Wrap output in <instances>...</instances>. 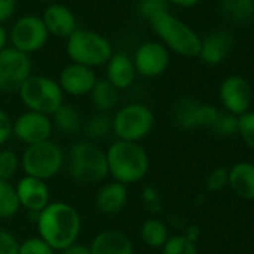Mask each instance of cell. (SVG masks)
I'll use <instances>...</instances> for the list:
<instances>
[{
    "mask_svg": "<svg viewBox=\"0 0 254 254\" xmlns=\"http://www.w3.org/2000/svg\"><path fill=\"white\" fill-rule=\"evenodd\" d=\"M229 186V171L226 168H215L206 178V190L217 193Z\"/></svg>",
    "mask_w": 254,
    "mask_h": 254,
    "instance_id": "34",
    "label": "cell"
},
{
    "mask_svg": "<svg viewBox=\"0 0 254 254\" xmlns=\"http://www.w3.org/2000/svg\"><path fill=\"white\" fill-rule=\"evenodd\" d=\"M39 238L54 251L75 244L81 233V215L66 202H50L36 218Z\"/></svg>",
    "mask_w": 254,
    "mask_h": 254,
    "instance_id": "1",
    "label": "cell"
},
{
    "mask_svg": "<svg viewBox=\"0 0 254 254\" xmlns=\"http://www.w3.org/2000/svg\"><path fill=\"white\" fill-rule=\"evenodd\" d=\"M153 32L160 39L168 51H172L181 57L193 59L199 56L202 39L200 36L180 18L171 12H162L148 20Z\"/></svg>",
    "mask_w": 254,
    "mask_h": 254,
    "instance_id": "3",
    "label": "cell"
},
{
    "mask_svg": "<svg viewBox=\"0 0 254 254\" xmlns=\"http://www.w3.org/2000/svg\"><path fill=\"white\" fill-rule=\"evenodd\" d=\"M8 35H9V42L12 44V48L27 56L41 51L50 39V33L42 18L38 15L20 17L12 24Z\"/></svg>",
    "mask_w": 254,
    "mask_h": 254,
    "instance_id": "9",
    "label": "cell"
},
{
    "mask_svg": "<svg viewBox=\"0 0 254 254\" xmlns=\"http://www.w3.org/2000/svg\"><path fill=\"white\" fill-rule=\"evenodd\" d=\"M90 99L93 106L99 111V112H109L112 111L120 100V94L118 90L106 79H97V82L94 84L93 90L90 91Z\"/></svg>",
    "mask_w": 254,
    "mask_h": 254,
    "instance_id": "23",
    "label": "cell"
},
{
    "mask_svg": "<svg viewBox=\"0 0 254 254\" xmlns=\"http://www.w3.org/2000/svg\"><path fill=\"white\" fill-rule=\"evenodd\" d=\"M229 186L236 196L254 200V165L241 162L232 166L229 169Z\"/></svg>",
    "mask_w": 254,
    "mask_h": 254,
    "instance_id": "22",
    "label": "cell"
},
{
    "mask_svg": "<svg viewBox=\"0 0 254 254\" xmlns=\"http://www.w3.org/2000/svg\"><path fill=\"white\" fill-rule=\"evenodd\" d=\"M132 60L136 73L145 78H157L169 67L171 54L163 44L157 41H148L138 47Z\"/></svg>",
    "mask_w": 254,
    "mask_h": 254,
    "instance_id": "11",
    "label": "cell"
},
{
    "mask_svg": "<svg viewBox=\"0 0 254 254\" xmlns=\"http://www.w3.org/2000/svg\"><path fill=\"white\" fill-rule=\"evenodd\" d=\"M57 82L63 93L70 96H85L90 94L97 82V75L91 67L70 63L60 72Z\"/></svg>",
    "mask_w": 254,
    "mask_h": 254,
    "instance_id": "15",
    "label": "cell"
},
{
    "mask_svg": "<svg viewBox=\"0 0 254 254\" xmlns=\"http://www.w3.org/2000/svg\"><path fill=\"white\" fill-rule=\"evenodd\" d=\"M162 250L163 254H197V247L194 241L186 235L169 236Z\"/></svg>",
    "mask_w": 254,
    "mask_h": 254,
    "instance_id": "29",
    "label": "cell"
},
{
    "mask_svg": "<svg viewBox=\"0 0 254 254\" xmlns=\"http://www.w3.org/2000/svg\"><path fill=\"white\" fill-rule=\"evenodd\" d=\"M8 41H9L8 30L5 29V26L2 23H0V51L8 47Z\"/></svg>",
    "mask_w": 254,
    "mask_h": 254,
    "instance_id": "40",
    "label": "cell"
},
{
    "mask_svg": "<svg viewBox=\"0 0 254 254\" xmlns=\"http://www.w3.org/2000/svg\"><path fill=\"white\" fill-rule=\"evenodd\" d=\"M32 75V60L27 54L6 47L0 51V91L14 93Z\"/></svg>",
    "mask_w": 254,
    "mask_h": 254,
    "instance_id": "10",
    "label": "cell"
},
{
    "mask_svg": "<svg viewBox=\"0 0 254 254\" xmlns=\"http://www.w3.org/2000/svg\"><path fill=\"white\" fill-rule=\"evenodd\" d=\"M60 254H91V251H90V247L75 242V244H72V245L63 248V250L60 251Z\"/></svg>",
    "mask_w": 254,
    "mask_h": 254,
    "instance_id": "38",
    "label": "cell"
},
{
    "mask_svg": "<svg viewBox=\"0 0 254 254\" xmlns=\"http://www.w3.org/2000/svg\"><path fill=\"white\" fill-rule=\"evenodd\" d=\"M141 239L150 248H162L169 239L168 226L159 218L145 220L141 226Z\"/></svg>",
    "mask_w": 254,
    "mask_h": 254,
    "instance_id": "26",
    "label": "cell"
},
{
    "mask_svg": "<svg viewBox=\"0 0 254 254\" xmlns=\"http://www.w3.org/2000/svg\"><path fill=\"white\" fill-rule=\"evenodd\" d=\"M38 2H42V3H48V5H53V3H59L60 0H38Z\"/></svg>",
    "mask_w": 254,
    "mask_h": 254,
    "instance_id": "41",
    "label": "cell"
},
{
    "mask_svg": "<svg viewBox=\"0 0 254 254\" xmlns=\"http://www.w3.org/2000/svg\"><path fill=\"white\" fill-rule=\"evenodd\" d=\"M18 254H56V251L39 236H32L20 242Z\"/></svg>",
    "mask_w": 254,
    "mask_h": 254,
    "instance_id": "33",
    "label": "cell"
},
{
    "mask_svg": "<svg viewBox=\"0 0 254 254\" xmlns=\"http://www.w3.org/2000/svg\"><path fill=\"white\" fill-rule=\"evenodd\" d=\"M84 132L91 141L105 138L109 132H112V117L106 112H97L91 115L84 124Z\"/></svg>",
    "mask_w": 254,
    "mask_h": 254,
    "instance_id": "28",
    "label": "cell"
},
{
    "mask_svg": "<svg viewBox=\"0 0 254 254\" xmlns=\"http://www.w3.org/2000/svg\"><path fill=\"white\" fill-rule=\"evenodd\" d=\"M218 112L214 106L199 105L191 100H184L175 109V120L183 127H197V126H211L215 123Z\"/></svg>",
    "mask_w": 254,
    "mask_h": 254,
    "instance_id": "17",
    "label": "cell"
},
{
    "mask_svg": "<svg viewBox=\"0 0 254 254\" xmlns=\"http://www.w3.org/2000/svg\"><path fill=\"white\" fill-rule=\"evenodd\" d=\"M66 54L72 63L87 67L105 66L114 54L109 39L85 29H76L66 39Z\"/></svg>",
    "mask_w": 254,
    "mask_h": 254,
    "instance_id": "5",
    "label": "cell"
},
{
    "mask_svg": "<svg viewBox=\"0 0 254 254\" xmlns=\"http://www.w3.org/2000/svg\"><path fill=\"white\" fill-rule=\"evenodd\" d=\"M169 0H138V14L145 20H151L157 14L169 12Z\"/></svg>",
    "mask_w": 254,
    "mask_h": 254,
    "instance_id": "31",
    "label": "cell"
},
{
    "mask_svg": "<svg viewBox=\"0 0 254 254\" xmlns=\"http://www.w3.org/2000/svg\"><path fill=\"white\" fill-rule=\"evenodd\" d=\"M236 129L242 141L254 150V112H245L236 120Z\"/></svg>",
    "mask_w": 254,
    "mask_h": 254,
    "instance_id": "32",
    "label": "cell"
},
{
    "mask_svg": "<svg viewBox=\"0 0 254 254\" xmlns=\"http://www.w3.org/2000/svg\"><path fill=\"white\" fill-rule=\"evenodd\" d=\"M154 127L153 111L142 103H129L120 108L112 117V132L118 141L139 142Z\"/></svg>",
    "mask_w": 254,
    "mask_h": 254,
    "instance_id": "7",
    "label": "cell"
},
{
    "mask_svg": "<svg viewBox=\"0 0 254 254\" xmlns=\"http://www.w3.org/2000/svg\"><path fill=\"white\" fill-rule=\"evenodd\" d=\"M53 133V121L48 115L26 111L12 123V135L26 145L48 141Z\"/></svg>",
    "mask_w": 254,
    "mask_h": 254,
    "instance_id": "12",
    "label": "cell"
},
{
    "mask_svg": "<svg viewBox=\"0 0 254 254\" xmlns=\"http://www.w3.org/2000/svg\"><path fill=\"white\" fill-rule=\"evenodd\" d=\"M129 200L127 186L117 181L105 184L96 196V208L105 215H115L121 212Z\"/></svg>",
    "mask_w": 254,
    "mask_h": 254,
    "instance_id": "20",
    "label": "cell"
},
{
    "mask_svg": "<svg viewBox=\"0 0 254 254\" xmlns=\"http://www.w3.org/2000/svg\"><path fill=\"white\" fill-rule=\"evenodd\" d=\"M12 120L5 109L0 108V147L5 145L12 136Z\"/></svg>",
    "mask_w": 254,
    "mask_h": 254,
    "instance_id": "36",
    "label": "cell"
},
{
    "mask_svg": "<svg viewBox=\"0 0 254 254\" xmlns=\"http://www.w3.org/2000/svg\"><path fill=\"white\" fill-rule=\"evenodd\" d=\"M202 0H169L171 5L180 6V8H193L196 5H199Z\"/></svg>",
    "mask_w": 254,
    "mask_h": 254,
    "instance_id": "39",
    "label": "cell"
},
{
    "mask_svg": "<svg viewBox=\"0 0 254 254\" xmlns=\"http://www.w3.org/2000/svg\"><path fill=\"white\" fill-rule=\"evenodd\" d=\"M91 254H135L133 242L120 230H103L90 244Z\"/></svg>",
    "mask_w": 254,
    "mask_h": 254,
    "instance_id": "19",
    "label": "cell"
},
{
    "mask_svg": "<svg viewBox=\"0 0 254 254\" xmlns=\"http://www.w3.org/2000/svg\"><path fill=\"white\" fill-rule=\"evenodd\" d=\"M232 38L226 32H214L202 39L199 56L200 60L209 66L220 64L232 50Z\"/></svg>",
    "mask_w": 254,
    "mask_h": 254,
    "instance_id": "21",
    "label": "cell"
},
{
    "mask_svg": "<svg viewBox=\"0 0 254 254\" xmlns=\"http://www.w3.org/2000/svg\"><path fill=\"white\" fill-rule=\"evenodd\" d=\"M17 197L21 208L33 214H39L45 209L51 202V193L47 181L33 178V177H23L15 186Z\"/></svg>",
    "mask_w": 254,
    "mask_h": 254,
    "instance_id": "14",
    "label": "cell"
},
{
    "mask_svg": "<svg viewBox=\"0 0 254 254\" xmlns=\"http://www.w3.org/2000/svg\"><path fill=\"white\" fill-rule=\"evenodd\" d=\"M20 202L17 197L15 186L9 181L0 180V220H8L18 214Z\"/></svg>",
    "mask_w": 254,
    "mask_h": 254,
    "instance_id": "27",
    "label": "cell"
},
{
    "mask_svg": "<svg viewBox=\"0 0 254 254\" xmlns=\"http://www.w3.org/2000/svg\"><path fill=\"white\" fill-rule=\"evenodd\" d=\"M67 172L81 184L100 183L108 177L106 153L91 141L76 142L67 156Z\"/></svg>",
    "mask_w": 254,
    "mask_h": 254,
    "instance_id": "4",
    "label": "cell"
},
{
    "mask_svg": "<svg viewBox=\"0 0 254 254\" xmlns=\"http://www.w3.org/2000/svg\"><path fill=\"white\" fill-rule=\"evenodd\" d=\"M21 166V162L15 151L12 150H0V180L9 181L14 180L18 169Z\"/></svg>",
    "mask_w": 254,
    "mask_h": 254,
    "instance_id": "30",
    "label": "cell"
},
{
    "mask_svg": "<svg viewBox=\"0 0 254 254\" xmlns=\"http://www.w3.org/2000/svg\"><path fill=\"white\" fill-rule=\"evenodd\" d=\"M218 11L232 23H245L254 17V0H220Z\"/></svg>",
    "mask_w": 254,
    "mask_h": 254,
    "instance_id": "24",
    "label": "cell"
},
{
    "mask_svg": "<svg viewBox=\"0 0 254 254\" xmlns=\"http://www.w3.org/2000/svg\"><path fill=\"white\" fill-rule=\"evenodd\" d=\"M53 127L56 126L60 132L64 135H75L79 132L82 121L81 115L76 111V108L63 103L54 114H53Z\"/></svg>",
    "mask_w": 254,
    "mask_h": 254,
    "instance_id": "25",
    "label": "cell"
},
{
    "mask_svg": "<svg viewBox=\"0 0 254 254\" xmlns=\"http://www.w3.org/2000/svg\"><path fill=\"white\" fill-rule=\"evenodd\" d=\"M20 242L14 233L0 227V254H18Z\"/></svg>",
    "mask_w": 254,
    "mask_h": 254,
    "instance_id": "35",
    "label": "cell"
},
{
    "mask_svg": "<svg viewBox=\"0 0 254 254\" xmlns=\"http://www.w3.org/2000/svg\"><path fill=\"white\" fill-rule=\"evenodd\" d=\"M106 66V81H109L118 91L129 88L136 78L133 60L126 53H114Z\"/></svg>",
    "mask_w": 254,
    "mask_h": 254,
    "instance_id": "18",
    "label": "cell"
},
{
    "mask_svg": "<svg viewBox=\"0 0 254 254\" xmlns=\"http://www.w3.org/2000/svg\"><path fill=\"white\" fill-rule=\"evenodd\" d=\"M20 162L27 177L47 181L62 171L64 153L59 144L48 139L35 145H27Z\"/></svg>",
    "mask_w": 254,
    "mask_h": 254,
    "instance_id": "8",
    "label": "cell"
},
{
    "mask_svg": "<svg viewBox=\"0 0 254 254\" xmlns=\"http://www.w3.org/2000/svg\"><path fill=\"white\" fill-rule=\"evenodd\" d=\"M41 18H42L50 36L67 39L78 29L75 14L67 6L62 5V3L48 5Z\"/></svg>",
    "mask_w": 254,
    "mask_h": 254,
    "instance_id": "16",
    "label": "cell"
},
{
    "mask_svg": "<svg viewBox=\"0 0 254 254\" xmlns=\"http://www.w3.org/2000/svg\"><path fill=\"white\" fill-rule=\"evenodd\" d=\"M218 96L223 106L232 115H239V117L248 112V108L253 100V91L250 82L238 75L227 76L221 82Z\"/></svg>",
    "mask_w": 254,
    "mask_h": 254,
    "instance_id": "13",
    "label": "cell"
},
{
    "mask_svg": "<svg viewBox=\"0 0 254 254\" xmlns=\"http://www.w3.org/2000/svg\"><path fill=\"white\" fill-rule=\"evenodd\" d=\"M17 9V0H0V23L11 20Z\"/></svg>",
    "mask_w": 254,
    "mask_h": 254,
    "instance_id": "37",
    "label": "cell"
},
{
    "mask_svg": "<svg viewBox=\"0 0 254 254\" xmlns=\"http://www.w3.org/2000/svg\"><path fill=\"white\" fill-rule=\"evenodd\" d=\"M108 175L129 186L142 181L150 171V157L139 142L115 141L106 151Z\"/></svg>",
    "mask_w": 254,
    "mask_h": 254,
    "instance_id": "2",
    "label": "cell"
},
{
    "mask_svg": "<svg viewBox=\"0 0 254 254\" xmlns=\"http://www.w3.org/2000/svg\"><path fill=\"white\" fill-rule=\"evenodd\" d=\"M23 105L33 112L53 115L64 102V93L57 81L45 75H30L18 90Z\"/></svg>",
    "mask_w": 254,
    "mask_h": 254,
    "instance_id": "6",
    "label": "cell"
}]
</instances>
